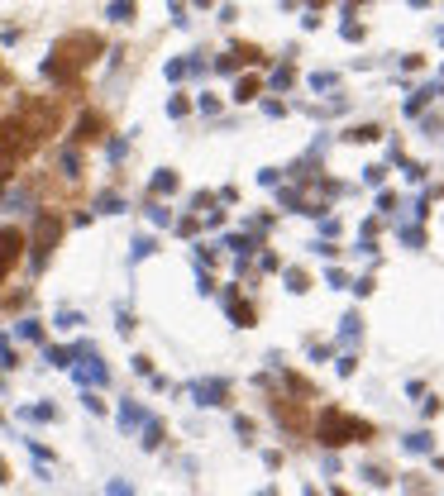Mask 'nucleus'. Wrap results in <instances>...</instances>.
Masks as SVG:
<instances>
[{
    "mask_svg": "<svg viewBox=\"0 0 444 496\" xmlns=\"http://www.w3.org/2000/svg\"><path fill=\"white\" fill-rule=\"evenodd\" d=\"M77 377H82V382H96V387H101V382H106V368H101V363H91V368H82Z\"/></svg>",
    "mask_w": 444,
    "mask_h": 496,
    "instance_id": "6",
    "label": "nucleus"
},
{
    "mask_svg": "<svg viewBox=\"0 0 444 496\" xmlns=\"http://www.w3.org/2000/svg\"><path fill=\"white\" fill-rule=\"evenodd\" d=\"M58 234H62V220H58V215H38V224H34V239H29V248H34V268H43V258L53 253Z\"/></svg>",
    "mask_w": 444,
    "mask_h": 496,
    "instance_id": "3",
    "label": "nucleus"
},
{
    "mask_svg": "<svg viewBox=\"0 0 444 496\" xmlns=\"http://www.w3.org/2000/svg\"><path fill=\"white\" fill-rule=\"evenodd\" d=\"M29 248V239L19 234V229H0V282L10 277V268L19 263V253Z\"/></svg>",
    "mask_w": 444,
    "mask_h": 496,
    "instance_id": "4",
    "label": "nucleus"
},
{
    "mask_svg": "<svg viewBox=\"0 0 444 496\" xmlns=\"http://www.w3.org/2000/svg\"><path fill=\"white\" fill-rule=\"evenodd\" d=\"M110 19H119V24H124V19H134V5H129V0H115V5H110Z\"/></svg>",
    "mask_w": 444,
    "mask_h": 496,
    "instance_id": "7",
    "label": "nucleus"
},
{
    "mask_svg": "<svg viewBox=\"0 0 444 496\" xmlns=\"http://www.w3.org/2000/svg\"><path fill=\"white\" fill-rule=\"evenodd\" d=\"M96 53H101V38H96V34H67V38H58V43H53L48 77H62V82H72L77 72H86V67L96 62Z\"/></svg>",
    "mask_w": 444,
    "mask_h": 496,
    "instance_id": "1",
    "label": "nucleus"
},
{
    "mask_svg": "<svg viewBox=\"0 0 444 496\" xmlns=\"http://www.w3.org/2000/svg\"><path fill=\"white\" fill-rule=\"evenodd\" d=\"M349 439H373V425L349 420V415H325V444H349Z\"/></svg>",
    "mask_w": 444,
    "mask_h": 496,
    "instance_id": "2",
    "label": "nucleus"
},
{
    "mask_svg": "<svg viewBox=\"0 0 444 496\" xmlns=\"http://www.w3.org/2000/svg\"><path fill=\"white\" fill-rule=\"evenodd\" d=\"M96 129H101V115H82V124H77V139H101Z\"/></svg>",
    "mask_w": 444,
    "mask_h": 496,
    "instance_id": "5",
    "label": "nucleus"
},
{
    "mask_svg": "<svg viewBox=\"0 0 444 496\" xmlns=\"http://www.w3.org/2000/svg\"><path fill=\"white\" fill-rule=\"evenodd\" d=\"M0 482H10V473H5V463H0Z\"/></svg>",
    "mask_w": 444,
    "mask_h": 496,
    "instance_id": "8",
    "label": "nucleus"
}]
</instances>
